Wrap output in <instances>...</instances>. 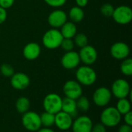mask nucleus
Returning a JSON list of instances; mask_svg holds the SVG:
<instances>
[{
	"instance_id": "21",
	"label": "nucleus",
	"mask_w": 132,
	"mask_h": 132,
	"mask_svg": "<svg viewBox=\"0 0 132 132\" xmlns=\"http://www.w3.org/2000/svg\"><path fill=\"white\" fill-rule=\"evenodd\" d=\"M115 107L121 115H124V114L128 113L129 111H131V100H128V97L118 99Z\"/></svg>"
},
{
	"instance_id": "19",
	"label": "nucleus",
	"mask_w": 132,
	"mask_h": 132,
	"mask_svg": "<svg viewBox=\"0 0 132 132\" xmlns=\"http://www.w3.org/2000/svg\"><path fill=\"white\" fill-rule=\"evenodd\" d=\"M77 28L76 24L72 21H67L61 27L60 33L63 38L73 39L77 33Z\"/></svg>"
},
{
	"instance_id": "1",
	"label": "nucleus",
	"mask_w": 132,
	"mask_h": 132,
	"mask_svg": "<svg viewBox=\"0 0 132 132\" xmlns=\"http://www.w3.org/2000/svg\"><path fill=\"white\" fill-rule=\"evenodd\" d=\"M97 72L92 67H90V65H84L80 66L76 71L77 81L81 86H92L97 81Z\"/></svg>"
},
{
	"instance_id": "9",
	"label": "nucleus",
	"mask_w": 132,
	"mask_h": 132,
	"mask_svg": "<svg viewBox=\"0 0 132 132\" xmlns=\"http://www.w3.org/2000/svg\"><path fill=\"white\" fill-rule=\"evenodd\" d=\"M63 92L65 97L76 100L83 95V88L77 80H68L63 86Z\"/></svg>"
},
{
	"instance_id": "2",
	"label": "nucleus",
	"mask_w": 132,
	"mask_h": 132,
	"mask_svg": "<svg viewBox=\"0 0 132 132\" xmlns=\"http://www.w3.org/2000/svg\"><path fill=\"white\" fill-rule=\"evenodd\" d=\"M121 114L114 107H108L101 114L100 120L106 128H114L118 126L121 121Z\"/></svg>"
},
{
	"instance_id": "28",
	"label": "nucleus",
	"mask_w": 132,
	"mask_h": 132,
	"mask_svg": "<svg viewBox=\"0 0 132 132\" xmlns=\"http://www.w3.org/2000/svg\"><path fill=\"white\" fill-rule=\"evenodd\" d=\"M114 10V7L110 3H105L101 7V13L107 17H111Z\"/></svg>"
},
{
	"instance_id": "11",
	"label": "nucleus",
	"mask_w": 132,
	"mask_h": 132,
	"mask_svg": "<svg viewBox=\"0 0 132 132\" xmlns=\"http://www.w3.org/2000/svg\"><path fill=\"white\" fill-rule=\"evenodd\" d=\"M67 19L68 16L65 11L60 9H56L49 14L47 21L49 25L52 28L59 29L67 21Z\"/></svg>"
},
{
	"instance_id": "8",
	"label": "nucleus",
	"mask_w": 132,
	"mask_h": 132,
	"mask_svg": "<svg viewBox=\"0 0 132 132\" xmlns=\"http://www.w3.org/2000/svg\"><path fill=\"white\" fill-rule=\"evenodd\" d=\"M112 98L111 89L105 86L97 88L93 93V101L97 107H104L109 104Z\"/></svg>"
},
{
	"instance_id": "5",
	"label": "nucleus",
	"mask_w": 132,
	"mask_h": 132,
	"mask_svg": "<svg viewBox=\"0 0 132 132\" xmlns=\"http://www.w3.org/2000/svg\"><path fill=\"white\" fill-rule=\"evenodd\" d=\"M63 98L57 93H52L47 94L43 101V107L45 111L56 114L62 109Z\"/></svg>"
},
{
	"instance_id": "37",
	"label": "nucleus",
	"mask_w": 132,
	"mask_h": 132,
	"mask_svg": "<svg viewBox=\"0 0 132 132\" xmlns=\"http://www.w3.org/2000/svg\"><path fill=\"white\" fill-rule=\"evenodd\" d=\"M36 132H56L54 130H53L52 128H40L38 131Z\"/></svg>"
},
{
	"instance_id": "15",
	"label": "nucleus",
	"mask_w": 132,
	"mask_h": 132,
	"mask_svg": "<svg viewBox=\"0 0 132 132\" xmlns=\"http://www.w3.org/2000/svg\"><path fill=\"white\" fill-rule=\"evenodd\" d=\"M12 87L17 90H23L29 87L30 84L29 77L23 72H15L10 77Z\"/></svg>"
},
{
	"instance_id": "13",
	"label": "nucleus",
	"mask_w": 132,
	"mask_h": 132,
	"mask_svg": "<svg viewBox=\"0 0 132 132\" xmlns=\"http://www.w3.org/2000/svg\"><path fill=\"white\" fill-rule=\"evenodd\" d=\"M110 53L114 59L124 60L129 57L130 47L126 43L118 41L111 45Z\"/></svg>"
},
{
	"instance_id": "18",
	"label": "nucleus",
	"mask_w": 132,
	"mask_h": 132,
	"mask_svg": "<svg viewBox=\"0 0 132 132\" xmlns=\"http://www.w3.org/2000/svg\"><path fill=\"white\" fill-rule=\"evenodd\" d=\"M61 110L69 114L73 118L75 117L78 114V109L77 107V103L75 100L65 97L62 101V109Z\"/></svg>"
},
{
	"instance_id": "27",
	"label": "nucleus",
	"mask_w": 132,
	"mask_h": 132,
	"mask_svg": "<svg viewBox=\"0 0 132 132\" xmlns=\"http://www.w3.org/2000/svg\"><path fill=\"white\" fill-rule=\"evenodd\" d=\"M0 72L3 76L10 78L15 73V69L11 65L8 63H4L0 66Z\"/></svg>"
},
{
	"instance_id": "16",
	"label": "nucleus",
	"mask_w": 132,
	"mask_h": 132,
	"mask_svg": "<svg viewBox=\"0 0 132 132\" xmlns=\"http://www.w3.org/2000/svg\"><path fill=\"white\" fill-rule=\"evenodd\" d=\"M73 121V117L69 114L60 110L55 114L54 125L60 131H64L71 128Z\"/></svg>"
},
{
	"instance_id": "32",
	"label": "nucleus",
	"mask_w": 132,
	"mask_h": 132,
	"mask_svg": "<svg viewBox=\"0 0 132 132\" xmlns=\"http://www.w3.org/2000/svg\"><path fill=\"white\" fill-rule=\"evenodd\" d=\"M92 132H107V128L101 123H97L94 125H93Z\"/></svg>"
},
{
	"instance_id": "23",
	"label": "nucleus",
	"mask_w": 132,
	"mask_h": 132,
	"mask_svg": "<svg viewBox=\"0 0 132 132\" xmlns=\"http://www.w3.org/2000/svg\"><path fill=\"white\" fill-rule=\"evenodd\" d=\"M40 116V121L42 126L46 128H51L54 125V121H55V114L44 111Z\"/></svg>"
},
{
	"instance_id": "24",
	"label": "nucleus",
	"mask_w": 132,
	"mask_h": 132,
	"mask_svg": "<svg viewBox=\"0 0 132 132\" xmlns=\"http://www.w3.org/2000/svg\"><path fill=\"white\" fill-rule=\"evenodd\" d=\"M121 72L124 75L131 76L132 75V59L127 58L122 60V62L120 66Z\"/></svg>"
},
{
	"instance_id": "12",
	"label": "nucleus",
	"mask_w": 132,
	"mask_h": 132,
	"mask_svg": "<svg viewBox=\"0 0 132 132\" xmlns=\"http://www.w3.org/2000/svg\"><path fill=\"white\" fill-rule=\"evenodd\" d=\"M93 121L88 116L82 115L73 121L71 126L73 132H90L93 128Z\"/></svg>"
},
{
	"instance_id": "20",
	"label": "nucleus",
	"mask_w": 132,
	"mask_h": 132,
	"mask_svg": "<svg viewBox=\"0 0 132 132\" xmlns=\"http://www.w3.org/2000/svg\"><path fill=\"white\" fill-rule=\"evenodd\" d=\"M67 16L70 19V21L73 22L74 23H80L84 18V11L83 8H80L77 5L73 6L70 9L69 14Z\"/></svg>"
},
{
	"instance_id": "33",
	"label": "nucleus",
	"mask_w": 132,
	"mask_h": 132,
	"mask_svg": "<svg viewBox=\"0 0 132 132\" xmlns=\"http://www.w3.org/2000/svg\"><path fill=\"white\" fill-rule=\"evenodd\" d=\"M124 121L125 124H128V125H131L132 126V112L129 111L128 113L124 114Z\"/></svg>"
},
{
	"instance_id": "10",
	"label": "nucleus",
	"mask_w": 132,
	"mask_h": 132,
	"mask_svg": "<svg viewBox=\"0 0 132 132\" xmlns=\"http://www.w3.org/2000/svg\"><path fill=\"white\" fill-rule=\"evenodd\" d=\"M78 54L80 56V62H83L84 65H94L98 57V54L96 48L89 44L81 47Z\"/></svg>"
},
{
	"instance_id": "26",
	"label": "nucleus",
	"mask_w": 132,
	"mask_h": 132,
	"mask_svg": "<svg viewBox=\"0 0 132 132\" xmlns=\"http://www.w3.org/2000/svg\"><path fill=\"white\" fill-rule=\"evenodd\" d=\"M73 42H74V44L81 48L86 45L88 44V38L84 34V33H77L74 37H73Z\"/></svg>"
},
{
	"instance_id": "29",
	"label": "nucleus",
	"mask_w": 132,
	"mask_h": 132,
	"mask_svg": "<svg viewBox=\"0 0 132 132\" xmlns=\"http://www.w3.org/2000/svg\"><path fill=\"white\" fill-rule=\"evenodd\" d=\"M74 46L75 44H74L73 39H70V38H63L60 44V47L65 51H73L74 48Z\"/></svg>"
},
{
	"instance_id": "34",
	"label": "nucleus",
	"mask_w": 132,
	"mask_h": 132,
	"mask_svg": "<svg viewBox=\"0 0 132 132\" xmlns=\"http://www.w3.org/2000/svg\"><path fill=\"white\" fill-rule=\"evenodd\" d=\"M7 18V12L6 9L0 7V25L2 24Z\"/></svg>"
},
{
	"instance_id": "39",
	"label": "nucleus",
	"mask_w": 132,
	"mask_h": 132,
	"mask_svg": "<svg viewBox=\"0 0 132 132\" xmlns=\"http://www.w3.org/2000/svg\"><path fill=\"white\" fill-rule=\"evenodd\" d=\"M90 132H92V131H90Z\"/></svg>"
},
{
	"instance_id": "31",
	"label": "nucleus",
	"mask_w": 132,
	"mask_h": 132,
	"mask_svg": "<svg viewBox=\"0 0 132 132\" xmlns=\"http://www.w3.org/2000/svg\"><path fill=\"white\" fill-rule=\"evenodd\" d=\"M15 3V0H0V7L8 9L11 8Z\"/></svg>"
},
{
	"instance_id": "30",
	"label": "nucleus",
	"mask_w": 132,
	"mask_h": 132,
	"mask_svg": "<svg viewBox=\"0 0 132 132\" xmlns=\"http://www.w3.org/2000/svg\"><path fill=\"white\" fill-rule=\"evenodd\" d=\"M48 5L53 8H59L64 5L67 0H43Z\"/></svg>"
},
{
	"instance_id": "22",
	"label": "nucleus",
	"mask_w": 132,
	"mask_h": 132,
	"mask_svg": "<svg viewBox=\"0 0 132 132\" xmlns=\"http://www.w3.org/2000/svg\"><path fill=\"white\" fill-rule=\"evenodd\" d=\"M15 108L19 114H24L29 110L30 108V101L27 97L21 96L17 99L15 102Z\"/></svg>"
},
{
	"instance_id": "4",
	"label": "nucleus",
	"mask_w": 132,
	"mask_h": 132,
	"mask_svg": "<svg viewBox=\"0 0 132 132\" xmlns=\"http://www.w3.org/2000/svg\"><path fill=\"white\" fill-rule=\"evenodd\" d=\"M21 121L22 126L29 131L36 132L40 128H42L40 116L35 111L28 110L22 114Z\"/></svg>"
},
{
	"instance_id": "14",
	"label": "nucleus",
	"mask_w": 132,
	"mask_h": 132,
	"mask_svg": "<svg viewBox=\"0 0 132 132\" xmlns=\"http://www.w3.org/2000/svg\"><path fill=\"white\" fill-rule=\"evenodd\" d=\"M61 65L66 69H73L79 66L80 59L79 54L74 51H66L61 58Z\"/></svg>"
},
{
	"instance_id": "25",
	"label": "nucleus",
	"mask_w": 132,
	"mask_h": 132,
	"mask_svg": "<svg viewBox=\"0 0 132 132\" xmlns=\"http://www.w3.org/2000/svg\"><path fill=\"white\" fill-rule=\"evenodd\" d=\"M76 103H77V107L78 110H81V111H87L90 108V101L87 99V97L84 96H80L77 100H76Z\"/></svg>"
},
{
	"instance_id": "7",
	"label": "nucleus",
	"mask_w": 132,
	"mask_h": 132,
	"mask_svg": "<svg viewBox=\"0 0 132 132\" xmlns=\"http://www.w3.org/2000/svg\"><path fill=\"white\" fill-rule=\"evenodd\" d=\"M111 17L117 23L120 25L128 24L132 19V9L130 6L128 5H119L114 8Z\"/></svg>"
},
{
	"instance_id": "3",
	"label": "nucleus",
	"mask_w": 132,
	"mask_h": 132,
	"mask_svg": "<svg viewBox=\"0 0 132 132\" xmlns=\"http://www.w3.org/2000/svg\"><path fill=\"white\" fill-rule=\"evenodd\" d=\"M63 39V37L60 33V30L56 28H51L43 34L42 43L47 49L53 50L60 47Z\"/></svg>"
},
{
	"instance_id": "17",
	"label": "nucleus",
	"mask_w": 132,
	"mask_h": 132,
	"mask_svg": "<svg viewBox=\"0 0 132 132\" xmlns=\"http://www.w3.org/2000/svg\"><path fill=\"white\" fill-rule=\"evenodd\" d=\"M41 53V47L38 43L36 42H30L25 45L22 50L23 57L29 60L33 61L37 59Z\"/></svg>"
},
{
	"instance_id": "6",
	"label": "nucleus",
	"mask_w": 132,
	"mask_h": 132,
	"mask_svg": "<svg viewBox=\"0 0 132 132\" xmlns=\"http://www.w3.org/2000/svg\"><path fill=\"white\" fill-rule=\"evenodd\" d=\"M111 92L112 96L117 99L127 98L131 96V90L129 82L125 79H116L111 86Z\"/></svg>"
},
{
	"instance_id": "35",
	"label": "nucleus",
	"mask_w": 132,
	"mask_h": 132,
	"mask_svg": "<svg viewBox=\"0 0 132 132\" xmlns=\"http://www.w3.org/2000/svg\"><path fill=\"white\" fill-rule=\"evenodd\" d=\"M118 132H132V127L131 125L124 124L119 127Z\"/></svg>"
},
{
	"instance_id": "36",
	"label": "nucleus",
	"mask_w": 132,
	"mask_h": 132,
	"mask_svg": "<svg viewBox=\"0 0 132 132\" xmlns=\"http://www.w3.org/2000/svg\"><path fill=\"white\" fill-rule=\"evenodd\" d=\"M75 2H76V4L77 6H79L80 8H84L87 5L89 0H75Z\"/></svg>"
},
{
	"instance_id": "38",
	"label": "nucleus",
	"mask_w": 132,
	"mask_h": 132,
	"mask_svg": "<svg viewBox=\"0 0 132 132\" xmlns=\"http://www.w3.org/2000/svg\"><path fill=\"white\" fill-rule=\"evenodd\" d=\"M63 132H73L72 131H70V130H67V131H64Z\"/></svg>"
}]
</instances>
